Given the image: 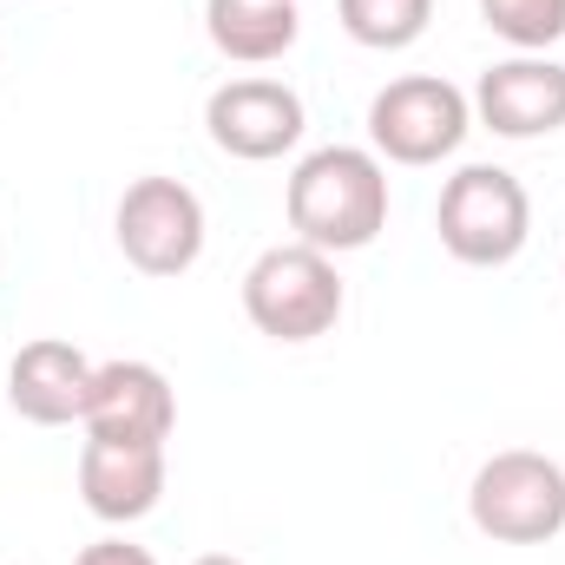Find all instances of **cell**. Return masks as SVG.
<instances>
[{"mask_svg": "<svg viewBox=\"0 0 565 565\" xmlns=\"http://www.w3.org/2000/svg\"><path fill=\"white\" fill-rule=\"evenodd\" d=\"M302 93L282 86V79H224L211 99H204V132L224 158H244V164H270L282 151L302 145Z\"/></svg>", "mask_w": 565, "mask_h": 565, "instance_id": "7", "label": "cell"}, {"mask_svg": "<svg viewBox=\"0 0 565 565\" xmlns=\"http://www.w3.org/2000/svg\"><path fill=\"white\" fill-rule=\"evenodd\" d=\"M191 565H244V559H231V553H204V559H191Z\"/></svg>", "mask_w": 565, "mask_h": 565, "instance_id": "16", "label": "cell"}, {"mask_svg": "<svg viewBox=\"0 0 565 565\" xmlns=\"http://www.w3.org/2000/svg\"><path fill=\"white\" fill-rule=\"evenodd\" d=\"M204 33L237 66H270L302 40L296 0H204Z\"/></svg>", "mask_w": 565, "mask_h": 565, "instance_id": "12", "label": "cell"}, {"mask_svg": "<svg viewBox=\"0 0 565 565\" xmlns=\"http://www.w3.org/2000/svg\"><path fill=\"white\" fill-rule=\"evenodd\" d=\"M473 132V99L440 79V73H408L388 79L369 99V151L388 164H440Z\"/></svg>", "mask_w": 565, "mask_h": 565, "instance_id": "5", "label": "cell"}, {"mask_svg": "<svg viewBox=\"0 0 565 565\" xmlns=\"http://www.w3.org/2000/svg\"><path fill=\"white\" fill-rule=\"evenodd\" d=\"M282 211H289L296 244L322 257L369 250L388 231V164L369 145H322L289 171Z\"/></svg>", "mask_w": 565, "mask_h": 565, "instance_id": "1", "label": "cell"}, {"mask_svg": "<svg viewBox=\"0 0 565 565\" xmlns=\"http://www.w3.org/2000/svg\"><path fill=\"white\" fill-rule=\"evenodd\" d=\"M79 427L93 440H145V447H164L171 427H178L171 375L158 362H139V355L99 362L93 369V395H86V422Z\"/></svg>", "mask_w": 565, "mask_h": 565, "instance_id": "9", "label": "cell"}, {"mask_svg": "<svg viewBox=\"0 0 565 565\" xmlns=\"http://www.w3.org/2000/svg\"><path fill=\"white\" fill-rule=\"evenodd\" d=\"M73 565H158V559L145 546H132V540H93V546H79Z\"/></svg>", "mask_w": 565, "mask_h": 565, "instance_id": "15", "label": "cell"}, {"mask_svg": "<svg viewBox=\"0 0 565 565\" xmlns=\"http://www.w3.org/2000/svg\"><path fill=\"white\" fill-rule=\"evenodd\" d=\"M342 277L335 257L309 250V244H270L250 270H244V316L257 335L270 342H316L342 322Z\"/></svg>", "mask_w": 565, "mask_h": 565, "instance_id": "3", "label": "cell"}, {"mask_svg": "<svg viewBox=\"0 0 565 565\" xmlns=\"http://www.w3.org/2000/svg\"><path fill=\"white\" fill-rule=\"evenodd\" d=\"M440 250L467 270H507L533 237V198L507 164H460L434 204Z\"/></svg>", "mask_w": 565, "mask_h": 565, "instance_id": "2", "label": "cell"}, {"mask_svg": "<svg viewBox=\"0 0 565 565\" xmlns=\"http://www.w3.org/2000/svg\"><path fill=\"white\" fill-rule=\"evenodd\" d=\"M480 20L513 53H553L565 40V0H480Z\"/></svg>", "mask_w": 565, "mask_h": 565, "instance_id": "14", "label": "cell"}, {"mask_svg": "<svg viewBox=\"0 0 565 565\" xmlns=\"http://www.w3.org/2000/svg\"><path fill=\"white\" fill-rule=\"evenodd\" d=\"M93 355L73 349L66 335H40L7 362V408L33 427H73L86 422V395H93Z\"/></svg>", "mask_w": 565, "mask_h": 565, "instance_id": "10", "label": "cell"}, {"mask_svg": "<svg viewBox=\"0 0 565 565\" xmlns=\"http://www.w3.org/2000/svg\"><path fill=\"white\" fill-rule=\"evenodd\" d=\"M467 520L493 546H546V540H559L565 467L553 454H533V447H507V454L480 460V473L467 487Z\"/></svg>", "mask_w": 565, "mask_h": 565, "instance_id": "4", "label": "cell"}, {"mask_svg": "<svg viewBox=\"0 0 565 565\" xmlns=\"http://www.w3.org/2000/svg\"><path fill=\"white\" fill-rule=\"evenodd\" d=\"M473 126H487L493 139H553L565 132V66L553 53H513L493 60L473 86Z\"/></svg>", "mask_w": 565, "mask_h": 565, "instance_id": "8", "label": "cell"}, {"mask_svg": "<svg viewBox=\"0 0 565 565\" xmlns=\"http://www.w3.org/2000/svg\"><path fill=\"white\" fill-rule=\"evenodd\" d=\"M342 13V33L369 53H402L415 46L434 20V0H335Z\"/></svg>", "mask_w": 565, "mask_h": 565, "instance_id": "13", "label": "cell"}, {"mask_svg": "<svg viewBox=\"0 0 565 565\" xmlns=\"http://www.w3.org/2000/svg\"><path fill=\"white\" fill-rule=\"evenodd\" d=\"M79 500L106 526H132L145 513H158V500H164V447L93 440L86 434V447H79Z\"/></svg>", "mask_w": 565, "mask_h": 565, "instance_id": "11", "label": "cell"}, {"mask_svg": "<svg viewBox=\"0 0 565 565\" xmlns=\"http://www.w3.org/2000/svg\"><path fill=\"white\" fill-rule=\"evenodd\" d=\"M113 237H119V250L139 277H184L204 257V237H211L204 198L184 178H164V171L132 178L119 211H113Z\"/></svg>", "mask_w": 565, "mask_h": 565, "instance_id": "6", "label": "cell"}, {"mask_svg": "<svg viewBox=\"0 0 565 565\" xmlns=\"http://www.w3.org/2000/svg\"><path fill=\"white\" fill-rule=\"evenodd\" d=\"M0 375H7V362H0Z\"/></svg>", "mask_w": 565, "mask_h": 565, "instance_id": "17", "label": "cell"}]
</instances>
